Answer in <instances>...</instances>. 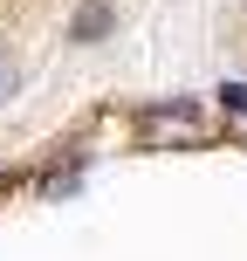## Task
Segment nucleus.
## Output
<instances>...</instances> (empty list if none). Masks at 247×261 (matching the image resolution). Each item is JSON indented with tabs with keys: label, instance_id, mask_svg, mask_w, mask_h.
Returning a JSON list of instances; mask_svg holds the SVG:
<instances>
[{
	"label": "nucleus",
	"instance_id": "1",
	"mask_svg": "<svg viewBox=\"0 0 247 261\" xmlns=\"http://www.w3.org/2000/svg\"><path fill=\"white\" fill-rule=\"evenodd\" d=\"M103 28H110V7H103V0H96V7H83V14H76V35H103Z\"/></svg>",
	"mask_w": 247,
	"mask_h": 261
},
{
	"label": "nucleus",
	"instance_id": "2",
	"mask_svg": "<svg viewBox=\"0 0 247 261\" xmlns=\"http://www.w3.org/2000/svg\"><path fill=\"white\" fill-rule=\"evenodd\" d=\"M220 96H227V110H240V117H247V83H227Z\"/></svg>",
	"mask_w": 247,
	"mask_h": 261
},
{
	"label": "nucleus",
	"instance_id": "3",
	"mask_svg": "<svg viewBox=\"0 0 247 261\" xmlns=\"http://www.w3.org/2000/svg\"><path fill=\"white\" fill-rule=\"evenodd\" d=\"M7 83H14V62H7V48H0V96H7Z\"/></svg>",
	"mask_w": 247,
	"mask_h": 261
}]
</instances>
